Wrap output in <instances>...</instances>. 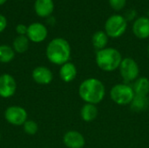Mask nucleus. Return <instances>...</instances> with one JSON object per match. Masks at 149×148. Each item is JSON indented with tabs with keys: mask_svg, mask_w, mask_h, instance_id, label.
<instances>
[{
	"mask_svg": "<svg viewBox=\"0 0 149 148\" xmlns=\"http://www.w3.org/2000/svg\"><path fill=\"white\" fill-rule=\"evenodd\" d=\"M79 95L85 103L98 105L105 99V85L96 78H88L79 85Z\"/></svg>",
	"mask_w": 149,
	"mask_h": 148,
	"instance_id": "1",
	"label": "nucleus"
},
{
	"mask_svg": "<svg viewBox=\"0 0 149 148\" xmlns=\"http://www.w3.org/2000/svg\"><path fill=\"white\" fill-rule=\"evenodd\" d=\"M46 57L51 63L61 66L71 58L70 44L63 38H53L46 47Z\"/></svg>",
	"mask_w": 149,
	"mask_h": 148,
	"instance_id": "2",
	"label": "nucleus"
},
{
	"mask_svg": "<svg viewBox=\"0 0 149 148\" xmlns=\"http://www.w3.org/2000/svg\"><path fill=\"white\" fill-rule=\"evenodd\" d=\"M122 59L121 53L113 47H107L97 51L95 57L97 66L106 72H112L119 69Z\"/></svg>",
	"mask_w": 149,
	"mask_h": 148,
	"instance_id": "3",
	"label": "nucleus"
},
{
	"mask_svg": "<svg viewBox=\"0 0 149 148\" xmlns=\"http://www.w3.org/2000/svg\"><path fill=\"white\" fill-rule=\"evenodd\" d=\"M109 94L111 99L119 106L130 105L135 96L132 85L127 83L114 85L111 88Z\"/></svg>",
	"mask_w": 149,
	"mask_h": 148,
	"instance_id": "4",
	"label": "nucleus"
},
{
	"mask_svg": "<svg viewBox=\"0 0 149 148\" xmlns=\"http://www.w3.org/2000/svg\"><path fill=\"white\" fill-rule=\"evenodd\" d=\"M127 27L126 18L121 15L111 16L105 24V32L110 38H116L122 36Z\"/></svg>",
	"mask_w": 149,
	"mask_h": 148,
	"instance_id": "5",
	"label": "nucleus"
},
{
	"mask_svg": "<svg viewBox=\"0 0 149 148\" xmlns=\"http://www.w3.org/2000/svg\"><path fill=\"white\" fill-rule=\"evenodd\" d=\"M119 70L121 77L127 84L135 81L140 75L139 65L132 58H123L119 67Z\"/></svg>",
	"mask_w": 149,
	"mask_h": 148,
	"instance_id": "6",
	"label": "nucleus"
},
{
	"mask_svg": "<svg viewBox=\"0 0 149 148\" xmlns=\"http://www.w3.org/2000/svg\"><path fill=\"white\" fill-rule=\"evenodd\" d=\"M4 119L13 126H23L28 120V114L24 108L18 106H11L6 108Z\"/></svg>",
	"mask_w": 149,
	"mask_h": 148,
	"instance_id": "7",
	"label": "nucleus"
},
{
	"mask_svg": "<svg viewBox=\"0 0 149 148\" xmlns=\"http://www.w3.org/2000/svg\"><path fill=\"white\" fill-rule=\"evenodd\" d=\"M17 90V83L13 76L8 73L0 76V97L8 99L12 97Z\"/></svg>",
	"mask_w": 149,
	"mask_h": 148,
	"instance_id": "8",
	"label": "nucleus"
},
{
	"mask_svg": "<svg viewBox=\"0 0 149 148\" xmlns=\"http://www.w3.org/2000/svg\"><path fill=\"white\" fill-rule=\"evenodd\" d=\"M48 35V31L45 25L41 23L36 22L32 23L28 26L27 29V38L30 41L34 43L43 42Z\"/></svg>",
	"mask_w": 149,
	"mask_h": 148,
	"instance_id": "9",
	"label": "nucleus"
},
{
	"mask_svg": "<svg viewBox=\"0 0 149 148\" xmlns=\"http://www.w3.org/2000/svg\"><path fill=\"white\" fill-rule=\"evenodd\" d=\"M63 143L67 148H83L86 145V140L81 133L71 130L64 134Z\"/></svg>",
	"mask_w": 149,
	"mask_h": 148,
	"instance_id": "10",
	"label": "nucleus"
},
{
	"mask_svg": "<svg viewBox=\"0 0 149 148\" xmlns=\"http://www.w3.org/2000/svg\"><path fill=\"white\" fill-rule=\"evenodd\" d=\"M33 80L38 85H49L53 79V74L52 71L46 66H38L31 73Z\"/></svg>",
	"mask_w": 149,
	"mask_h": 148,
	"instance_id": "11",
	"label": "nucleus"
},
{
	"mask_svg": "<svg viewBox=\"0 0 149 148\" xmlns=\"http://www.w3.org/2000/svg\"><path fill=\"white\" fill-rule=\"evenodd\" d=\"M133 32L140 39L149 38V17H141L133 24Z\"/></svg>",
	"mask_w": 149,
	"mask_h": 148,
	"instance_id": "12",
	"label": "nucleus"
},
{
	"mask_svg": "<svg viewBox=\"0 0 149 148\" xmlns=\"http://www.w3.org/2000/svg\"><path fill=\"white\" fill-rule=\"evenodd\" d=\"M36 14L40 17H49L54 10L52 0H36L34 3Z\"/></svg>",
	"mask_w": 149,
	"mask_h": 148,
	"instance_id": "13",
	"label": "nucleus"
},
{
	"mask_svg": "<svg viewBox=\"0 0 149 148\" xmlns=\"http://www.w3.org/2000/svg\"><path fill=\"white\" fill-rule=\"evenodd\" d=\"M77 67L72 62H67L60 66L59 77L65 83H70L73 81L77 76Z\"/></svg>",
	"mask_w": 149,
	"mask_h": 148,
	"instance_id": "14",
	"label": "nucleus"
},
{
	"mask_svg": "<svg viewBox=\"0 0 149 148\" xmlns=\"http://www.w3.org/2000/svg\"><path fill=\"white\" fill-rule=\"evenodd\" d=\"M99 113L96 105L86 103L80 110V117L85 122H93L96 120Z\"/></svg>",
	"mask_w": 149,
	"mask_h": 148,
	"instance_id": "15",
	"label": "nucleus"
},
{
	"mask_svg": "<svg viewBox=\"0 0 149 148\" xmlns=\"http://www.w3.org/2000/svg\"><path fill=\"white\" fill-rule=\"evenodd\" d=\"M133 90L135 95L148 96L149 94V79L147 77H139L132 85Z\"/></svg>",
	"mask_w": 149,
	"mask_h": 148,
	"instance_id": "16",
	"label": "nucleus"
},
{
	"mask_svg": "<svg viewBox=\"0 0 149 148\" xmlns=\"http://www.w3.org/2000/svg\"><path fill=\"white\" fill-rule=\"evenodd\" d=\"M149 107L148 96L135 95L130 104V108L134 113H141Z\"/></svg>",
	"mask_w": 149,
	"mask_h": 148,
	"instance_id": "17",
	"label": "nucleus"
},
{
	"mask_svg": "<svg viewBox=\"0 0 149 148\" xmlns=\"http://www.w3.org/2000/svg\"><path fill=\"white\" fill-rule=\"evenodd\" d=\"M92 43L93 47L97 50H102L107 48V43H108V36L107 35V33L105 31H96L92 38Z\"/></svg>",
	"mask_w": 149,
	"mask_h": 148,
	"instance_id": "18",
	"label": "nucleus"
},
{
	"mask_svg": "<svg viewBox=\"0 0 149 148\" xmlns=\"http://www.w3.org/2000/svg\"><path fill=\"white\" fill-rule=\"evenodd\" d=\"M29 44L30 40L27 36H17L12 43V48L15 52L24 53L28 50Z\"/></svg>",
	"mask_w": 149,
	"mask_h": 148,
	"instance_id": "19",
	"label": "nucleus"
},
{
	"mask_svg": "<svg viewBox=\"0 0 149 148\" xmlns=\"http://www.w3.org/2000/svg\"><path fill=\"white\" fill-rule=\"evenodd\" d=\"M15 57V51L12 47L2 44L0 45V63L7 64L10 63L11 60H13Z\"/></svg>",
	"mask_w": 149,
	"mask_h": 148,
	"instance_id": "20",
	"label": "nucleus"
},
{
	"mask_svg": "<svg viewBox=\"0 0 149 148\" xmlns=\"http://www.w3.org/2000/svg\"><path fill=\"white\" fill-rule=\"evenodd\" d=\"M23 128H24V132L28 134V135H34L37 133L38 130V124L31 120H27L24 124L23 125Z\"/></svg>",
	"mask_w": 149,
	"mask_h": 148,
	"instance_id": "21",
	"label": "nucleus"
},
{
	"mask_svg": "<svg viewBox=\"0 0 149 148\" xmlns=\"http://www.w3.org/2000/svg\"><path fill=\"white\" fill-rule=\"evenodd\" d=\"M127 0H109L111 7L115 10H120L126 5Z\"/></svg>",
	"mask_w": 149,
	"mask_h": 148,
	"instance_id": "22",
	"label": "nucleus"
},
{
	"mask_svg": "<svg viewBox=\"0 0 149 148\" xmlns=\"http://www.w3.org/2000/svg\"><path fill=\"white\" fill-rule=\"evenodd\" d=\"M27 29L28 27L24 24H19L16 27V31L18 34V36H26L27 34Z\"/></svg>",
	"mask_w": 149,
	"mask_h": 148,
	"instance_id": "23",
	"label": "nucleus"
},
{
	"mask_svg": "<svg viewBox=\"0 0 149 148\" xmlns=\"http://www.w3.org/2000/svg\"><path fill=\"white\" fill-rule=\"evenodd\" d=\"M6 26H7V19L3 15L0 14V33L5 30Z\"/></svg>",
	"mask_w": 149,
	"mask_h": 148,
	"instance_id": "24",
	"label": "nucleus"
},
{
	"mask_svg": "<svg viewBox=\"0 0 149 148\" xmlns=\"http://www.w3.org/2000/svg\"><path fill=\"white\" fill-rule=\"evenodd\" d=\"M135 15H136L135 10H129V11L127 13L125 18H126V20H132V19L135 17Z\"/></svg>",
	"mask_w": 149,
	"mask_h": 148,
	"instance_id": "25",
	"label": "nucleus"
},
{
	"mask_svg": "<svg viewBox=\"0 0 149 148\" xmlns=\"http://www.w3.org/2000/svg\"><path fill=\"white\" fill-rule=\"evenodd\" d=\"M6 2H7V0H0V5H3V4H4Z\"/></svg>",
	"mask_w": 149,
	"mask_h": 148,
	"instance_id": "26",
	"label": "nucleus"
},
{
	"mask_svg": "<svg viewBox=\"0 0 149 148\" xmlns=\"http://www.w3.org/2000/svg\"><path fill=\"white\" fill-rule=\"evenodd\" d=\"M148 52L149 53V44H148Z\"/></svg>",
	"mask_w": 149,
	"mask_h": 148,
	"instance_id": "27",
	"label": "nucleus"
},
{
	"mask_svg": "<svg viewBox=\"0 0 149 148\" xmlns=\"http://www.w3.org/2000/svg\"><path fill=\"white\" fill-rule=\"evenodd\" d=\"M148 16H149V10H148Z\"/></svg>",
	"mask_w": 149,
	"mask_h": 148,
	"instance_id": "28",
	"label": "nucleus"
}]
</instances>
